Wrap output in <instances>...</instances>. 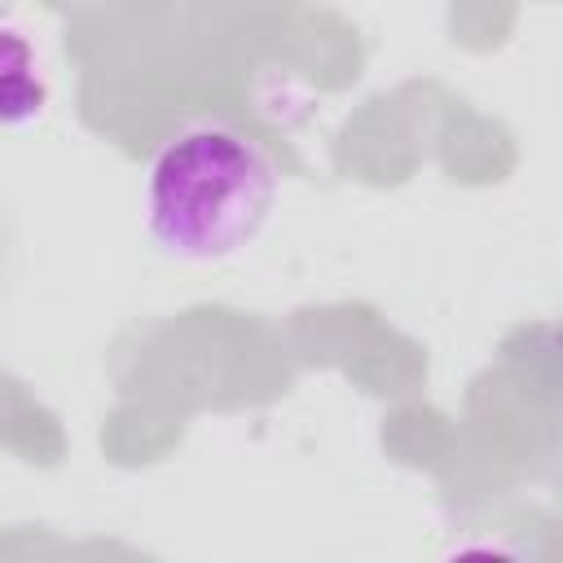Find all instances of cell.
Returning <instances> with one entry per match:
<instances>
[{"label": "cell", "mask_w": 563, "mask_h": 563, "mask_svg": "<svg viewBox=\"0 0 563 563\" xmlns=\"http://www.w3.org/2000/svg\"><path fill=\"white\" fill-rule=\"evenodd\" d=\"M48 84L35 66V48L18 26L0 22V132L26 128L44 114Z\"/></svg>", "instance_id": "7a4b0ae2"}, {"label": "cell", "mask_w": 563, "mask_h": 563, "mask_svg": "<svg viewBox=\"0 0 563 563\" xmlns=\"http://www.w3.org/2000/svg\"><path fill=\"white\" fill-rule=\"evenodd\" d=\"M277 189V163L260 141L229 123H194L150 158L141 220L163 255L220 264L264 233Z\"/></svg>", "instance_id": "6da1fadb"}]
</instances>
